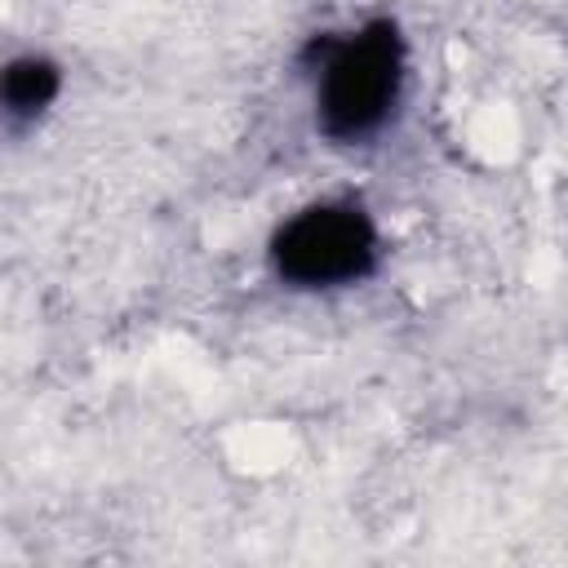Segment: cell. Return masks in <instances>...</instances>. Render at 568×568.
<instances>
[{"label": "cell", "mask_w": 568, "mask_h": 568, "mask_svg": "<svg viewBox=\"0 0 568 568\" xmlns=\"http://www.w3.org/2000/svg\"><path fill=\"white\" fill-rule=\"evenodd\" d=\"M404 44L395 22H368L328 44L315 80V120L333 142L373 138L399 102Z\"/></svg>", "instance_id": "obj_1"}, {"label": "cell", "mask_w": 568, "mask_h": 568, "mask_svg": "<svg viewBox=\"0 0 568 568\" xmlns=\"http://www.w3.org/2000/svg\"><path fill=\"white\" fill-rule=\"evenodd\" d=\"M271 266L293 288H342L377 266V231L355 204H311L275 231Z\"/></svg>", "instance_id": "obj_2"}, {"label": "cell", "mask_w": 568, "mask_h": 568, "mask_svg": "<svg viewBox=\"0 0 568 568\" xmlns=\"http://www.w3.org/2000/svg\"><path fill=\"white\" fill-rule=\"evenodd\" d=\"M53 98H58V67L53 62H44L36 53L9 62V71H4V111L13 120L40 115Z\"/></svg>", "instance_id": "obj_3"}]
</instances>
